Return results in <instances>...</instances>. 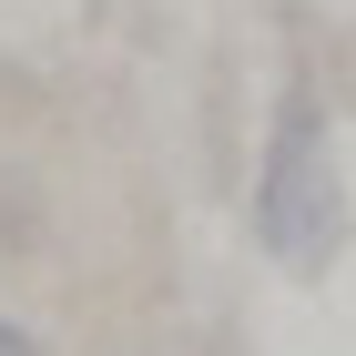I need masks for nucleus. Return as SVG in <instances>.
Here are the masks:
<instances>
[{
  "instance_id": "obj_1",
  "label": "nucleus",
  "mask_w": 356,
  "mask_h": 356,
  "mask_svg": "<svg viewBox=\"0 0 356 356\" xmlns=\"http://www.w3.org/2000/svg\"><path fill=\"white\" fill-rule=\"evenodd\" d=\"M245 224H254V245H265L285 275H326L336 265L346 184H336V122H326V92L316 82L275 92L265 153H254V184H245Z\"/></svg>"
},
{
  "instance_id": "obj_2",
  "label": "nucleus",
  "mask_w": 356,
  "mask_h": 356,
  "mask_svg": "<svg viewBox=\"0 0 356 356\" xmlns=\"http://www.w3.org/2000/svg\"><path fill=\"white\" fill-rule=\"evenodd\" d=\"M0 356H41V346H31V326H10V316H0Z\"/></svg>"
}]
</instances>
